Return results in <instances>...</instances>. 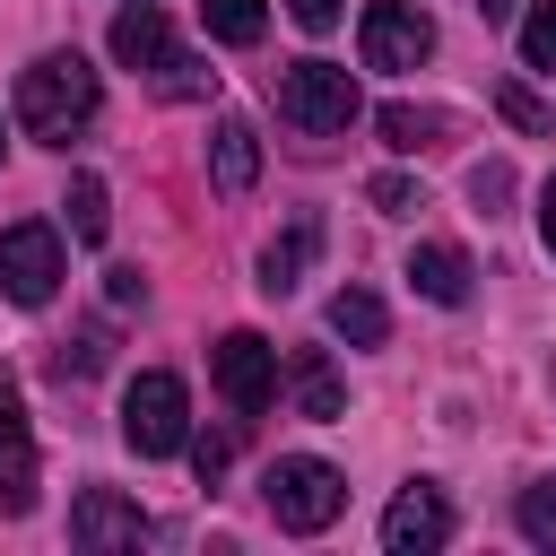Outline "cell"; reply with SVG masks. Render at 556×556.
<instances>
[{"label":"cell","instance_id":"30","mask_svg":"<svg viewBox=\"0 0 556 556\" xmlns=\"http://www.w3.org/2000/svg\"><path fill=\"white\" fill-rule=\"evenodd\" d=\"M0 148H9V139H0Z\"/></svg>","mask_w":556,"mask_h":556},{"label":"cell","instance_id":"7","mask_svg":"<svg viewBox=\"0 0 556 556\" xmlns=\"http://www.w3.org/2000/svg\"><path fill=\"white\" fill-rule=\"evenodd\" d=\"M208 374H217V391H226V408H269V391H278V348L261 339V330H226L217 348H208Z\"/></svg>","mask_w":556,"mask_h":556},{"label":"cell","instance_id":"20","mask_svg":"<svg viewBox=\"0 0 556 556\" xmlns=\"http://www.w3.org/2000/svg\"><path fill=\"white\" fill-rule=\"evenodd\" d=\"M434 130H443L434 113H417V104H382V148H400V156H408V148H426Z\"/></svg>","mask_w":556,"mask_h":556},{"label":"cell","instance_id":"1","mask_svg":"<svg viewBox=\"0 0 556 556\" xmlns=\"http://www.w3.org/2000/svg\"><path fill=\"white\" fill-rule=\"evenodd\" d=\"M96 104H104V87H96V70H87L78 52H43V61L17 78V122H26V139H43V148H70V139L96 122Z\"/></svg>","mask_w":556,"mask_h":556},{"label":"cell","instance_id":"26","mask_svg":"<svg viewBox=\"0 0 556 556\" xmlns=\"http://www.w3.org/2000/svg\"><path fill=\"white\" fill-rule=\"evenodd\" d=\"M469 191H478V208H495V200L513 191V174H504V165H478V174H469Z\"/></svg>","mask_w":556,"mask_h":556},{"label":"cell","instance_id":"4","mask_svg":"<svg viewBox=\"0 0 556 556\" xmlns=\"http://www.w3.org/2000/svg\"><path fill=\"white\" fill-rule=\"evenodd\" d=\"M278 113H287L295 130L330 139V130H348V122H356V78H348L339 61H295V70L278 78Z\"/></svg>","mask_w":556,"mask_h":556},{"label":"cell","instance_id":"17","mask_svg":"<svg viewBox=\"0 0 556 556\" xmlns=\"http://www.w3.org/2000/svg\"><path fill=\"white\" fill-rule=\"evenodd\" d=\"M200 17H208L217 43H261V26H269L261 0H200Z\"/></svg>","mask_w":556,"mask_h":556},{"label":"cell","instance_id":"3","mask_svg":"<svg viewBox=\"0 0 556 556\" xmlns=\"http://www.w3.org/2000/svg\"><path fill=\"white\" fill-rule=\"evenodd\" d=\"M122 443H130L139 460H165V452L191 443V400H182L174 374H139V382L122 391Z\"/></svg>","mask_w":556,"mask_h":556},{"label":"cell","instance_id":"25","mask_svg":"<svg viewBox=\"0 0 556 556\" xmlns=\"http://www.w3.org/2000/svg\"><path fill=\"white\" fill-rule=\"evenodd\" d=\"M226 460H235V443H226V434H200V443H191V469H200V478H217Z\"/></svg>","mask_w":556,"mask_h":556},{"label":"cell","instance_id":"29","mask_svg":"<svg viewBox=\"0 0 556 556\" xmlns=\"http://www.w3.org/2000/svg\"><path fill=\"white\" fill-rule=\"evenodd\" d=\"M478 17H486V26H495V17H513V0H478Z\"/></svg>","mask_w":556,"mask_h":556},{"label":"cell","instance_id":"23","mask_svg":"<svg viewBox=\"0 0 556 556\" xmlns=\"http://www.w3.org/2000/svg\"><path fill=\"white\" fill-rule=\"evenodd\" d=\"M287 9H295V26H304V35H330L348 0H287Z\"/></svg>","mask_w":556,"mask_h":556},{"label":"cell","instance_id":"21","mask_svg":"<svg viewBox=\"0 0 556 556\" xmlns=\"http://www.w3.org/2000/svg\"><path fill=\"white\" fill-rule=\"evenodd\" d=\"M521 61H530V70H556V0H530V17H521Z\"/></svg>","mask_w":556,"mask_h":556},{"label":"cell","instance_id":"8","mask_svg":"<svg viewBox=\"0 0 556 556\" xmlns=\"http://www.w3.org/2000/svg\"><path fill=\"white\" fill-rule=\"evenodd\" d=\"M443 539H452V504H443V486L408 478V486L391 495V513H382V547H391V556H434Z\"/></svg>","mask_w":556,"mask_h":556},{"label":"cell","instance_id":"6","mask_svg":"<svg viewBox=\"0 0 556 556\" xmlns=\"http://www.w3.org/2000/svg\"><path fill=\"white\" fill-rule=\"evenodd\" d=\"M365 70H417L434 52V17L417 0H365Z\"/></svg>","mask_w":556,"mask_h":556},{"label":"cell","instance_id":"5","mask_svg":"<svg viewBox=\"0 0 556 556\" xmlns=\"http://www.w3.org/2000/svg\"><path fill=\"white\" fill-rule=\"evenodd\" d=\"M0 287H9V304H52L61 295V235L43 217L0 235Z\"/></svg>","mask_w":556,"mask_h":556},{"label":"cell","instance_id":"27","mask_svg":"<svg viewBox=\"0 0 556 556\" xmlns=\"http://www.w3.org/2000/svg\"><path fill=\"white\" fill-rule=\"evenodd\" d=\"M104 295H113V304H139L148 287H139V269H113V278H104Z\"/></svg>","mask_w":556,"mask_h":556},{"label":"cell","instance_id":"12","mask_svg":"<svg viewBox=\"0 0 556 556\" xmlns=\"http://www.w3.org/2000/svg\"><path fill=\"white\" fill-rule=\"evenodd\" d=\"M113 61H122V70H165V61H174V26H165V9H148V0L122 9V17H113Z\"/></svg>","mask_w":556,"mask_h":556},{"label":"cell","instance_id":"19","mask_svg":"<svg viewBox=\"0 0 556 556\" xmlns=\"http://www.w3.org/2000/svg\"><path fill=\"white\" fill-rule=\"evenodd\" d=\"M513 521H521V539H539V547H556V478H539V486H521V504H513Z\"/></svg>","mask_w":556,"mask_h":556},{"label":"cell","instance_id":"10","mask_svg":"<svg viewBox=\"0 0 556 556\" xmlns=\"http://www.w3.org/2000/svg\"><path fill=\"white\" fill-rule=\"evenodd\" d=\"M208 174H217L226 200H243V191L261 182V130H252L243 113H226V122L208 130Z\"/></svg>","mask_w":556,"mask_h":556},{"label":"cell","instance_id":"14","mask_svg":"<svg viewBox=\"0 0 556 556\" xmlns=\"http://www.w3.org/2000/svg\"><path fill=\"white\" fill-rule=\"evenodd\" d=\"M313 252H321V217H295V226L261 252V295H287V287L304 278V261H313Z\"/></svg>","mask_w":556,"mask_h":556},{"label":"cell","instance_id":"18","mask_svg":"<svg viewBox=\"0 0 556 556\" xmlns=\"http://www.w3.org/2000/svg\"><path fill=\"white\" fill-rule=\"evenodd\" d=\"M104 226H113L104 182H96V174H70V235H78V243H104Z\"/></svg>","mask_w":556,"mask_h":556},{"label":"cell","instance_id":"2","mask_svg":"<svg viewBox=\"0 0 556 556\" xmlns=\"http://www.w3.org/2000/svg\"><path fill=\"white\" fill-rule=\"evenodd\" d=\"M261 495H269L278 530H330V521L348 513V478H339L330 460H313V452H287V460H269Z\"/></svg>","mask_w":556,"mask_h":556},{"label":"cell","instance_id":"16","mask_svg":"<svg viewBox=\"0 0 556 556\" xmlns=\"http://www.w3.org/2000/svg\"><path fill=\"white\" fill-rule=\"evenodd\" d=\"M330 330H339L348 348H382L391 313H382V295H374V287H339V295H330Z\"/></svg>","mask_w":556,"mask_h":556},{"label":"cell","instance_id":"9","mask_svg":"<svg viewBox=\"0 0 556 556\" xmlns=\"http://www.w3.org/2000/svg\"><path fill=\"white\" fill-rule=\"evenodd\" d=\"M139 539H148V513H139L130 495L87 486V495L70 504V547H139Z\"/></svg>","mask_w":556,"mask_h":556},{"label":"cell","instance_id":"15","mask_svg":"<svg viewBox=\"0 0 556 556\" xmlns=\"http://www.w3.org/2000/svg\"><path fill=\"white\" fill-rule=\"evenodd\" d=\"M287 374H295V408H304V417H321V426H330V417H348V391H339V374H330V356H321V348H295V356H287Z\"/></svg>","mask_w":556,"mask_h":556},{"label":"cell","instance_id":"24","mask_svg":"<svg viewBox=\"0 0 556 556\" xmlns=\"http://www.w3.org/2000/svg\"><path fill=\"white\" fill-rule=\"evenodd\" d=\"M495 104H504V122H521V130H539V122H547V113L530 104V87H495Z\"/></svg>","mask_w":556,"mask_h":556},{"label":"cell","instance_id":"28","mask_svg":"<svg viewBox=\"0 0 556 556\" xmlns=\"http://www.w3.org/2000/svg\"><path fill=\"white\" fill-rule=\"evenodd\" d=\"M539 235H547V252H556V174H547V191H539Z\"/></svg>","mask_w":556,"mask_h":556},{"label":"cell","instance_id":"13","mask_svg":"<svg viewBox=\"0 0 556 556\" xmlns=\"http://www.w3.org/2000/svg\"><path fill=\"white\" fill-rule=\"evenodd\" d=\"M408 287H417L426 304H469V252L417 243V252H408Z\"/></svg>","mask_w":556,"mask_h":556},{"label":"cell","instance_id":"22","mask_svg":"<svg viewBox=\"0 0 556 556\" xmlns=\"http://www.w3.org/2000/svg\"><path fill=\"white\" fill-rule=\"evenodd\" d=\"M365 200H374V208H382V217H417V208H426V200H417V182H408V174H374V182H365Z\"/></svg>","mask_w":556,"mask_h":556},{"label":"cell","instance_id":"11","mask_svg":"<svg viewBox=\"0 0 556 556\" xmlns=\"http://www.w3.org/2000/svg\"><path fill=\"white\" fill-rule=\"evenodd\" d=\"M35 504V434H26V408L0 391V513H26Z\"/></svg>","mask_w":556,"mask_h":556}]
</instances>
